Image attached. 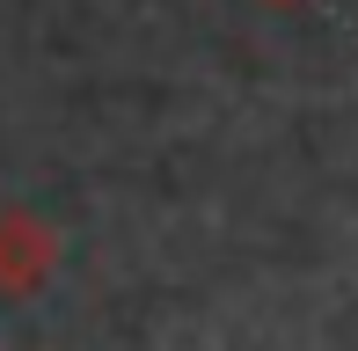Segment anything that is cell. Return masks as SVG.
Wrapping results in <instances>:
<instances>
[{
    "mask_svg": "<svg viewBox=\"0 0 358 351\" xmlns=\"http://www.w3.org/2000/svg\"><path fill=\"white\" fill-rule=\"evenodd\" d=\"M59 271V227L37 213H22V205H8L0 213V300H29L44 293Z\"/></svg>",
    "mask_w": 358,
    "mask_h": 351,
    "instance_id": "obj_1",
    "label": "cell"
},
{
    "mask_svg": "<svg viewBox=\"0 0 358 351\" xmlns=\"http://www.w3.org/2000/svg\"><path fill=\"white\" fill-rule=\"evenodd\" d=\"M264 8H300V0H264Z\"/></svg>",
    "mask_w": 358,
    "mask_h": 351,
    "instance_id": "obj_2",
    "label": "cell"
}]
</instances>
